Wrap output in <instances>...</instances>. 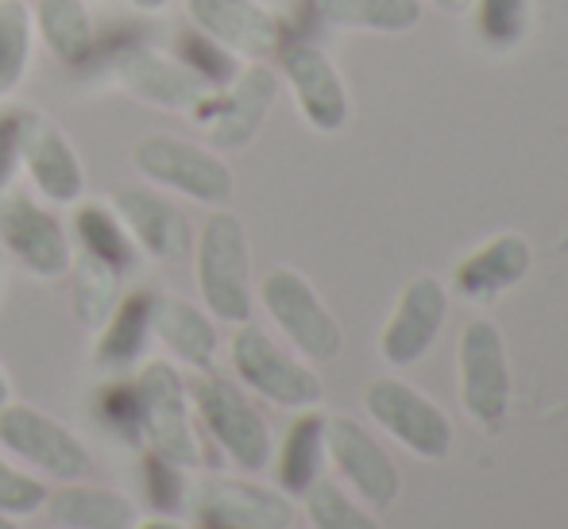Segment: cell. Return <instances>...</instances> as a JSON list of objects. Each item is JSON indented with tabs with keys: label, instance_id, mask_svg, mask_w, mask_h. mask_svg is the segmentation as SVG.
<instances>
[{
	"label": "cell",
	"instance_id": "24",
	"mask_svg": "<svg viewBox=\"0 0 568 529\" xmlns=\"http://www.w3.org/2000/svg\"><path fill=\"white\" fill-rule=\"evenodd\" d=\"M70 240H74L82 255L105 263L120 275H128L140 263V247L132 244L113 202H78L74 216H70Z\"/></svg>",
	"mask_w": 568,
	"mask_h": 529
},
{
	"label": "cell",
	"instance_id": "12",
	"mask_svg": "<svg viewBox=\"0 0 568 529\" xmlns=\"http://www.w3.org/2000/svg\"><path fill=\"white\" fill-rule=\"evenodd\" d=\"M113 210L124 221L132 244L140 255L155 263H182L194 252V228H190L186 213L155 186H116L113 190Z\"/></svg>",
	"mask_w": 568,
	"mask_h": 529
},
{
	"label": "cell",
	"instance_id": "39",
	"mask_svg": "<svg viewBox=\"0 0 568 529\" xmlns=\"http://www.w3.org/2000/svg\"><path fill=\"white\" fill-rule=\"evenodd\" d=\"M8 403V375H4V367H0V406Z\"/></svg>",
	"mask_w": 568,
	"mask_h": 529
},
{
	"label": "cell",
	"instance_id": "4",
	"mask_svg": "<svg viewBox=\"0 0 568 529\" xmlns=\"http://www.w3.org/2000/svg\"><path fill=\"white\" fill-rule=\"evenodd\" d=\"M113 82L120 93H128L132 101L163 112H179L186 120H197L205 105L213 101V85L202 82L186 62L174 51H159L151 43H128L113 51Z\"/></svg>",
	"mask_w": 568,
	"mask_h": 529
},
{
	"label": "cell",
	"instance_id": "32",
	"mask_svg": "<svg viewBox=\"0 0 568 529\" xmlns=\"http://www.w3.org/2000/svg\"><path fill=\"white\" fill-rule=\"evenodd\" d=\"M143 491H148V502L159 510V515H174V510L186 507L190 499V484H186V468L159 452H143Z\"/></svg>",
	"mask_w": 568,
	"mask_h": 529
},
{
	"label": "cell",
	"instance_id": "36",
	"mask_svg": "<svg viewBox=\"0 0 568 529\" xmlns=\"http://www.w3.org/2000/svg\"><path fill=\"white\" fill-rule=\"evenodd\" d=\"M20 132H23V109L0 112V194L12 186L20 171Z\"/></svg>",
	"mask_w": 568,
	"mask_h": 529
},
{
	"label": "cell",
	"instance_id": "35",
	"mask_svg": "<svg viewBox=\"0 0 568 529\" xmlns=\"http://www.w3.org/2000/svg\"><path fill=\"white\" fill-rule=\"evenodd\" d=\"M526 0H479V31L495 47H507L523 35Z\"/></svg>",
	"mask_w": 568,
	"mask_h": 529
},
{
	"label": "cell",
	"instance_id": "9",
	"mask_svg": "<svg viewBox=\"0 0 568 529\" xmlns=\"http://www.w3.org/2000/svg\"><path fill=\"white\" fill-rule=\"evenodd\" d=\"M260 302L271 314L286 340L310 359H333L341 352V328L329 309L322 306L317 291L291 267H275L263 275Z\"/></svg>",
	"mask_w": 568,
	"mask_h": 529
},
{
	"label": "cell",
	"instance_id": "38",
	"mask_svg": "<svg viewBox=\"0 0 568 529\" xmlns=\"http://www.w3.org/2000/svg\"><path fill=\"white\" fill-rule=\"evenodd\" d=\"M128 4H132L135 12H163V8H171L174 0H128Z\"/></svg>",
	"mask_w": 568,
	"mask_h": 529
},
{
	"label": "cell",
	"instance_id": "18",
	"mask_svg": "<svg viewBox=\"0 0 568 529\" xmlns=\"http://www.w3.org/2000/svg\"><path fill=\"white\" fill-rule=\"evenodd\" d=\"M151 336H155L179 364L194 367V372H213V364H217L221 336H217V325H213V314L194 306V302L179 298V294H155Z\"/></svg>",
	"mask_w": 568,
	"mask_h": 529
},
{
	"label": "cell",
	"instance_id": "10",
	"mask_svg": "<svg viewBox=\"0 0 568 529\" xmlns=\"http://www.w3.org/2000/svg\"><path fill=\"white\" fill-rule=\"evenodd\" d=\"M20 171L47 205H78L85 194V163L74 140L39 109H23Z\"/></svg>",
	"mask_w": 568,
	"mask_h": 529
},
{
	"label": "cell",
	"instance_id": "21",
	"mask_svg": "<svg viewBox=\"0 0 568 529\" xmlns=\"http://www.w3.org/2000/svg\"><path fill=\"white\" fill-rule=\"evenodd\" d=\"M445 317V291L437 278H418L398 302V314L390 317L387 333H383V356L390 364H410L434 344L437 325Z\"/></svg>",
	"mask_w": 568,
	"mask_h": 529
},
{
	"label": "cell",
	"instance_id": "3",
	"mask_svg": "<svg viewBox=\"0 0 568 529\" xmlns=\"http://www.w3.org/2000/svg\"><path fill=\"white\" fill-rule=\"evenodd\" d=\"M135 398H140V440L151 452L197 468L202 464V440H197L194 406L182 372L171 359H143L132 375Z\"/></svg>",
	"mask_w": 568,
	"mask_h": 529
},
{
	"label": "cell",
	"instance_id": "28",
	"mask_svg": "<svg viewBox=\"0 0 568 529\" xmlns=\"http://www.w3.org/2000/svg\"><path fill=\"white\" fill-rule=\"evenodd\" d=\"M36 54V23L28 0H0V101L23 85Z\"/></svg>",
	"mask_w": 568,
	"mask_h": 529
},
{
	"label": "cell",
	"instance_id": "5",
	"mask_svg": "<svg viewBox=\"0 0 568 529\" xmlns=\"http://www.w3.org/2000/svg\"><path fill=\"white\" fill-rule=\"evenodd\" d=\"M186 390H190V406H194V421L205 425V433L217 440L221 452H225L236 468H244V471L267 468L271 429L236 383L221 379V375H213V372H197L194 379L186 383Z\"/></svg>",
	"mask_w": 568,
	"mask_h": 529
},
{
	"label": "cell",
	"instance_id": "41",
	"mask_svg": "<svg viewBox=\"0 0 568 529\" xmlns=\"http://www.w3.org/2000/svg\"><path fill=\"white\" fill-rule=\"evenodd\" d=\"M0 529H16V522H12V518H4V515H0Z\"/></svg>",
	"mask_w": 568,
	"mask_h": 529
},
{
	"label": "cell",
	"instance_id": "6",
	"mask_svg": "<svg viewBox=\"0 0 568 529\" xmlns=\"http://www.w3.org/2000/svg\"><path fill=\"white\" fill-rule=\"evenodd\" d=\"M0 445L8 456L36 468L39 476L74 484V479L93 476V456L85 440L74 429H67L59 418L28 403L0 406Z\"/></svg>",
	"mask_w": 568,
	"mask_h": 529
},
{
	"label": "cell",
	"instance_id": "20",
	"mask_svg": "<svg viewBox=\"0 0 568 529\" xmlns=\"http://www.w3.org/2000/svg\"><path fill=\"white\" fill-rule=\"evenodd\" d=\"M151 309H155V291H132L120 294L113 314L98 328V344H93V364L101 372H128L140 367L148 356L151 336Z\"/></svg>",
	"mask_w": 568,
	"mask_h": 529
},
{
	"label": "cell",
	"instance_id": "37",
	"mask_svg": "<svg viewBox=\"0 0 568 529\" xmlns=\"http://www.w3.org/2000/svg\"><path fill=\"white\" fill-rule=\"evenodd\" d=\"M132 529H190V526H182L179 518H171V515H159V518H148V522H135Z\"/></svg>",
	"mask_w": 568,
	"mask_h": 529
},
{
	"label": "cell",
	"instance_id": "31",
	"mask_svg": "<svg viewBox=\"0 0 568 529\" xmlns=\"http://www.w3.org/2000/svg\"><path fill=\"white\" fill-rule=\"evenodd\" d=\"M93 414H98V421L105 425L116 440L143 445L140 440V398H135L132 379L105 383V387L98 390V398H93Z\"/></svg>",
	"mask_w": 568,
	"mask_h": 529
},
{
	"label": "cell",
	"instance_id": "11",
	"mask_svg": "<svg viewBox=\"0 0 568 529\" xmlns=\"http://www.w3.org/2000/svg\"><path fill=\"white\" fill-rule=\"evenodd\" d=\"M275 98H278L275 70H271L267 62H244L225 90L213 93V101L205 105V112L194 124L205 128L210 147L240 151L260 135Z\"/></svg>",
	"mask_w": 568,
	"mask_h": 529
},
{
	"label": "cell",
	"instance_id": "16",
	"mask_svg": "<svg viewBox=\"0 0 568 529\" xmlns=\"http://www.w3.org/2000/svg\"><path fill=\"white\" fill-rule=\"evenodd\" d=\"M278 54H283V74L291 82L294 101H298L306 124L317 128V132L344 128V120H348V93H344L337 67L310 43H283Z\"/></svg>",
	"mask_w": 568,
	"mask_h": 529
},
{
	"label": "cell",
	"instance_id": "22",
	"mask_svg": "<svg viewBox=\"0 0 568 529\" xmlns=\"http://www.w3.org/2000/svg\"><path fill=\"white\" fill-rule=\"evenodd\" d=\"M36 39L62 67H85L98 51V23L90 0H36L31 8Z\"/></svg>",
	"mask_w": 568,
	"mask_h": 529
},
{
	"label": "cell",
	"instance_id": "8",
	"mask_svg": "<svg viewBox=\"0 0 568 529\" xmlns=\"http://www.w3.org/2000/svg\"><path fill=\"white\" fill-rule=\"evenodd\" d=\"M229 359L236 379L275 406L302 410V406H317L322 398V379L306 364H298L291 352L278 348L260 325H247V321L236 325L229 340Z\"/></svg>",
	"mask_w": 568,
	"mask_h": 529
},
{
	"label": "cell",
	"instance_id": "1",
	"mask_svg": "<svg viewBox=\"0 0 568 529\" xmlns=\"http://www.w3.org/2000/svg\"><path fill=\"white\" fill-rule=\"evenodd\" d=\"M132 166L148 186L166 190V194L190 197L210 210H225L232 202V166L221 159V151L205 143L182 140L174 132H148L132 143Z\"/></svg>",
	"mask_w": 568,
	"mask_h": 529
},
{
	"label": "cell",
	"instance_id": "17",
	"mask_svg": "<svg viewBox=\"0 0 568 529\" xmlns=\"http://www.w3.org/2000/svg\"><path fill=\"white\" fill-rule=\"evenodd\" d=\"M460 375H464V406L479 425H495L507 414V364H503V340L487 321H471L460 340Z\"/></svg>",
	"mask_w": 568,
	"mask_h": 529
},
{
	"label": "cell",
	"instance_id": "25",
	"mask_svg": "<svg viewBox=\"0 0 568 529\" xmlns=\"http://www.w3.org/2000/svg\"><path fill=\"white\" fill-rule=\"evenodd\" d=\"M302 12L322 28L406 31L418 23V0H306Z\"/></svg>",
	"mask_w": 568,
	"mask_h": 529
},
{
	"label": "cell",
	"instance_id": "26",
	"mask_svg": "<svg viewBox=\"0 0 568 529\" xmlns=\"http://www.w3.org/2000/svg\"><path fill=\"white\" fill-rule=\"evenodd\" d=\"M530 267V252L518 236H499L495 244H487L484 252H476L456 275V286H460L468 298H491L503 286L518 283Z\"/></svg>",
	"mask_w": 568,
	"mask_h": 529
},
{
	"label": "cell",
	"instance_id": "14",
	"mask_svg": "<svg viewBox=\"0 0 568 529\" xmlns=\"http://www.w3.org/2000/svg\"><path fill=\"white\" fill-rule=\"evenodd\" d=\"M202 529H286L294 518L291 502L267 487L244 484V479H202L190 487Z\"/></svg>",
	"mask_w": 568,
	"mask_h": 529
},
{
	"label": "cell",
	"instance_id": "40",
	"mask_svg": "<svg viewBox=\"0 0 568 529\" xmlns=\"http://www.w3.org/2000/svg\"><path fill=\"white\" fill-rule=\"evenodd\" d=\"M437 4H442V8H449V12H460V8L468 4V0H437Z\"/></svg>",
	"mask_w": 568,
	"mask_h": 529
},
{
	"label": "cell",
	"instance_id": "19",
	"mask_svg": "<svg viewBox=\"0 0 568 529\" xmlns=\"http://www.w3.org/2000/svg\"><path fill=\"white\" fill-rule=\"evenodd\" d=\"M325 452L337 460V468L344 471V479L359 487L367 502L375 507H387L398 495V476L395 464L387 460L379 445L348 418H325Z\"/></svg>",
	"mask_w": 568,
	"mask_h": 529
},
{
	"label": "cell",
	"instance_id": "29",
	"mask_svg": "<svg viewBox=\"0 0 568 529\" xmlns=\"http://www.w3.org/2000/svg\"><path fill=\"white\" fill-rule=\"evenodd\" d=\"M70 302H74V317L85 328L98 333L105 325V317L113 314V306L120 302V271L105 267V263L90 260V255L78 252L70 263Z\"/></svg>",
	"mask_w": 568,
	"mask_h": 529
},
{
	"label": "cell",
	"instance_id": "15",
	"mask_svg": "<svg viewBox=\"0 0 568 529\" xmlns=\"http://www.w3.org/2000/svg\"><path fill=\"white\" fill-rule=\"evenodd\" d=\"M367 410L372 418L390 429L406 448H414L418 456H445L453 445L449 421L442 418L434 403L410 390L398 379H375L367 387Z\"/></svg>",
	"mask_w": 568,
	"mask_h": 529
},
{
	"label": "cell",
	"instance_id": "34",
	"mask_svg": "<svg viewBox=\"0 0 568 529\" xmlns=\"http://www.w3.org/2000/svg\"><path fill=\"white\" fill-rule=\"evenodd\" d=\"M47 484L36 476H28L23 468H16L8 456H0V515L4 518H23L36 515L47 502Z\"/></svg>",
	"mask_w": 568,
	"mask_h": 529
},
{
	"label": "cell",
	"instance_id": "30",
	"mask_svg": "<svg viewBox=\"0 0 568 529\" xmlns=\"http://www.w3.org/2000/svg\"><path fill=\"white\" fill-rule=\"evenodd\" d=\"M179 54L182 62H186L190 70H194L202 82H210L213 90H225V85L236 78V70H240V62H236V54H229L221 43H213L210 35H202L197 28H190V31H182L179 35Z\"/></svg>",
	"mask_w": 568,
	"mask_h": 529
},
{
	"label": "cell",
	"instance_id": "7",
	"mask_svg": "<svg viewBox=\"0 0 568 529\" xmlns=\"http://www.w3.org/2000/svg\"><path fill=\"white\" fill-rule=\"evenodd\" d=\"M0 247L36 278H67L74 263V240L47 202L28 190L8 186L0 194Z\"/></svg>",
	"mask_w": 568,
	"mask_h": 529
},
{
	"label": "cell",
	"instance_id": "27",
	"mask_svg": "<svg viewBox=\"0 0 568 529\" xmlns=\"http://www.w3.org/2000/svg\"><path fill=\"white\" fill-rule=\"evenodd\" d=\"M325 460V418L322 414H306L291 425L278 452V484L294 495H306L322 476Z\"/></svg>",
	"mask_w": 568,
	"mask_h": 529
},
{
	"label": "cell",
	"instance_id": "13",
	"mask_svg": "<svg viewBox=\"0 0 568 529\" xmlns=\"http://www.w3.org/2000/svg\"><path fill=\"white\" fill-rule=\"evenodd\" d=\"M190 28L244 62H263L283 47V20L260 0H186Z\"/></svg>",
	"mask_w": 568,
	"mask_h": 529
},
{
	"label": "cell",
	"instance_id": "2",
	"mask_svg": "<svg viewBox=\"0 0 568 529\" xmlns=\"http://www.w3.org/2000/svg\"><path fill=\"white\" fill-rule=\"evenodd\" d=\"M194 278L205 309L225 325L252 317V252L236 213L213 210L194 236Z\"/></svg>",
	"mask_w": 568,
	"mask_h": 529
},
{
	"label": "cell",
	"instance_id": "23",
	"mask_svg": "<svg viewBox=\"0 0 568 529\" xmlns=\"http://www.w3.org/2000/svg\"><path fill=\"white\" fill-rule=\"evenodd\" d=\"M47 507L59 526L70 529H132L140 522V510L128 495L109 491L93 484H62L54 495H47Z\"/></svg>",
	"mask_w": 568,
	"mask_h": 529
},
{
	"label": "cell",
	"instance_id": "33",
	"mask_svg": "<svg viewBox=\"0 0 568 529\" xmlns=\"http://www.w3.org/2000/svg\"><path fill=\"white\" fill-rule=\"evenodd\" d=\"M306 510H310V522L317 529H379L356 502L344 499V491L337 484H329V479H317V484L310 487Z\"/></svg>",
	"mask_w": 568,
	"mask_h": 529
}]
</instances>
